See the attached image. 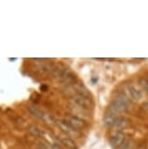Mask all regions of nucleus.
Segmentation results:
<instances>
[{
    "instance_id": "nucleus-1",
    "label": "nucleus",
    "mask_w": 148,
    "mask_h": 149,
    "mask_svg": "<svg viewBox=\"0 0 148 149\" xmlns=\"http://www.w3.org/2000/svg\"><path fill=\"white\" fill-rule=\"evenodd\" d=\"M131 107H132L131 98L128 97V95L124 94V93H120L118 97L113 100L110 108L112 112L114 111L115 113H119V112H125L130 110Z\"/></svg>"
},
{
    "instance_id": "nucleus-2",
    "label": "nucleus",
    "mask_w": 148,
    "mask_h": 149,
    "mask_svg": "<svg viewBox=\"0 0 148 149\" xmlns=\"http://www.w3.org/2000/svg\"><path fill=\"white\" fill-rule=\"evenodd\" d=\"M72 102L76 106H79L83 109L89 108L92 104L91 100L87 95L84 94H79V93H76L75 95H72Z\"/></svg>"
},
{
    "instance_id": "nucleus-3",
    "label": "nucleus",
    "mask_w": 148,
    "mask_h": 149,
    "mask_svg": "<svg viewBox=\"0 0 148 149\" xmlns=\"http://www.w3.org/2000/svg\"><path fill=\"white\" fill-rule=\"evenodd\" d=\"M125 139H126V137H125L124 133H122V132H116L115 134H113L112 136H110L109 142L112 147L117 148V147H120V146L123 144Z\"/></svg>"
},
{
    "instance_id": "nucleus-4",
    "label": "nucleus",
    "mask_w": 148,
    "mask_h": 149,
    "mask_svg": "<svg viewBox=\"0 0 148 149\" xmlns=\"http://www.w3.org/2000/svg\"><path fill=\"white\" fill-rule=\"evenodd\" d=\"M57 125H58V127L63 132V133L68 134V136H77L78 134V131L72 128L65 120V121H58Z\"/></svg>"
},
{
    "instance_id": "nucleus-5",
    "label": "nucleus",
    "mask_w": 148,
    "mask_h": 149,
    "mask_svg": "<svg viewBox=\"0 0 148 149\" xmlns=\"http://www.w3.org/2000/svg\"><path fill=\"white\" fill-rule=\"evenodd\" d=\"M66 122L71 126L72 128L75 130H79V129H83L85 127V122L79 117H75V116H68L66 118Z\"/></svg>"
},
{
    "instance_id": "nucleus-6",
    "label": "nucleus",
    "mask_w": 148,
    "mask_h": 149,
    "mask_svg": "<svg viewBox=\"0 0 148 149\" xmlns=\"http://www.w3.org/2000/svg\"><path fill=\"white\" fill-rule=\"evenodd\" d=\"M127 93H128V97L133 100H139L142 97L141 92H139V90L136 89L133 85L127 86Z\"/></svg>"
},
{
    "instance_id": "nucleus-7",
    "label": "nucleus",
    "mask_w": 148,
    "mask_h": 149,
    "mask_svg": "<svg viewBox=\"0 0 148 149\" xmlns=\"http://www.w3.org/2000/svg\"><path fill=\"white\" fill-rule=\"evenodd\" d=\"M129 126V121L125 118H117L115 120V122L113 123V125L111 126V128L114 129V130L117 131H122L124 130L125 128H127Z\"/></svg>"
},
{
    "instance_id": "nucleus-8",
    "label": "nucleus",
    "mask_w": 148,
    "mask_h": 149,
    "mask_svg": "<svg viewBox=\"0 0 148 149\" xmlns=\"http://www.w3.org/2000/svg\"><path fill=\"white\" fill-rule=\"evenodd\" d=\"M54 68H55V66L53 65L52 63H48V61H44L43 63L38 65L37 70L41 74H51V73H53Z\"/></svg>"
},
{
    "instance_id": "nucleus-9",
    "label": "nucleus",
    "mask_w": 148,
    "mask_h": 149,
    "mask_svg": "<svg viewBox=\"0 0 148 149\" xmlns=\"http://www.w3.org/2000/svg\"><path fill=\"white\" fill-rule=\"evenodd\" d=\"M28 111L30 112V114H31L33 117L37 118V119H43L44 116H45V114H44L38 107H36L34 105H29Z\"/></svg>"
},
{
    "instance_id": "nucleus-10",
    "label": "nucleus",
    "mask_w": 148,
    "mask_h": 149,
    "mask_svg": "<svg viewBox=\"0 0 148 149\" xmlns=\"http://www.w3.org/2000/svg\"><path fill=\"white\" fill-rule=\"evenodd\" d=\"M27 132L31 134V136H35V137H42L44 136V133L41 131V129H39L37 126L31 125L27 128Z\"/></svg>"
},
{
    "instance_id": "nucleus-11",
    "label": "nucleus",
    "mask_w": 148,
    "mask_h": 149,
    "mask_svg": "<svg viewBox=\"0 0 148 149\" xmlns=\"http://www.w3.org/2000/svg\"><path fill=\"white\" fill-rule=\"evenodd\" d=\"M60 141L63 146H65V147H67L69 149H76L77 148L76 143H75L71 139H68V137H60Z\"/></svg>"
},
{
    "instance_id": "nucleus-12",
    "label": "nucleus",
    "mask_w": 148,
    "mask_h": 149,
    "mask_svg": "<svg viewBox=\"0 0 148 149\" xmlns=\"http://www.w3.org/2000/svg\"><path fill=\"white\" fill-rule=\"evenodd\" d=\"M117 118H118V117H117L116 115L113 113V112L106 114V116L104 117V120H103V122H104V126L111 128V126L113 125V123L115 122V120L117 119Z\"/></svg>"
},
{
    "instance_id": "nucleus-13",
    "label": "nucleus",
    "mask_w": 148,
    "mask_h": 149,
    "mask_svg": "<svg viewBox=\"0 0 148 149\" xmlns=\"http://www.w3.org/2000/svg\"><path fill=\"white\" fill-rule=\"evenodd\" d=\"M135 148V141L132 139H127L120 146V149H133Z\"/></svg>"
},
{
    "instance_id": "nucleus-14",
    "label": "nucleus",
    "mask_w": 148,
    "mask_h": 149,
    "mask_svg": "<svg viewBox=\"0 0 148 149\" xmlns=\"http://www.w3.org/2000/svg\"><path fill=\"white\" fill-rule=\"evenodd\" d=\"M138 84L144 91H146L148 93V79H146V78H140L138 80Z\"/></svg>"
},
{
    "instance_id": "nucleus-15",
    "label": "nucleus",
    "mask_w": 148,
    "mask_h": 149,
    "mask_svg": "<svg viewBox=\"0 0 148 149\" xmlns=\"http://www.w3.org/2000/svg\"><path fill=\"white\" fill-rule=\"evenodd\" d=\"M142 107H143V109H144V110L148 111V102H144L143 104H142Z\"/></svg>"
},
{
    "instance_id": "nucleus-16",
    "label": "nucleus",
    "mask_w": 148,
    "mask_h": 149,
    "mask_svg": "<svg viewBox=\"0 0 148 149\" xmlns=\"http://www.w3.org/2000/svg\"><path fill=\"white\" fill-rule=\"evenodd\" d=\"M51 149H61V148L58 144H52L51 145Z\"/></svg>"
},
{
    "instance_id": "nucleus-17",
    "label": "nucleus",
    "mask_w": 148,
    "mask_h": 149,
    "mask_svg": "<svg viewBox=\"0 0 148 149\" xmlns=\"http://www.w3.org/2000/svg\"><path fill=\"white\" fill-rule=\"evenodd\" d=\"M139 149H145V148H139Z\"/></svg>"
}]
</instances>
